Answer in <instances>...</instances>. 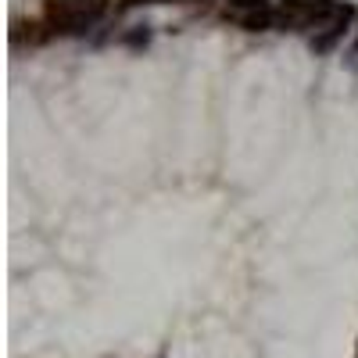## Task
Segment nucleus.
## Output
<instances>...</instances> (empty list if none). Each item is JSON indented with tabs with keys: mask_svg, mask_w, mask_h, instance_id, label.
<instances>
[{
	"mask_svg": "<svg viewBox=\"0 0 358 358\" xmlns=\"http://www.w3.org/2000/svg\"><path fill=\"white\" fill-rule=\"evenodd\" d=\"M118 4L133 8V4H179V0H118Z\"/></svg>",
	"mask_w": 358,
	"mask_h": 358,
	"instance_id": "obj_6",
	"label": "nucleus"
},
{
	"mask_svg": "<svg viewBox=\"0 0 358 358\" xmlns=\"http://www.w3.org/2000/svg\"><path fill=\"white\" fill-rule=\"evenodd\" d=\"M43 15L57 33H86L104 15V0H43Z\"/></svg>",
	"mask_w": 358,
	"mask_h": 358,
	"instance_id": "obj_1",
	"label": "nucleus"
},
{
	"mask_svg": "<svg viewBox=\"0 0 358 358\" xmlns=\"http://www.w3.org/2000/svg\"><path fill=\"white\" fill-rule=\"evenodd\" d=\"M258 8H268V0H229V4H226V15H241V11H258Z\"/></svg>",
	"mask_w": 358,
	"mask_h": 358,
	"instance_id": "obj_5",
	"label": "nucleus"
},
{
	"mask_svg": "<svg viewBox=\"0 0 358 358\" xmlns=\"http://www.w3.org/2000/svg\"><path fill=\"white\" fill-rule=\"evenodd\" d=\"M233 18L241 29H248V33H265V29L276 25V11L273 8H258V11H241V15H226Z\"/></svg>",
	"mask_w": 358,
	"mask_h": 358,
	"instance_id": "obj_3",
	"label": "nucleus"
},
{
	"mask_svg": "<svg viewBox=\"0 0 358 358\" xmlns=\"http://www.w3.org/2000/svg\"><path fill=\"white\" fill-rule=\"evenodd\" d=\"M341 11L337 0H280L276 22L283 29H315Z\"/></svg>",
	"mask_w": 358,
	"mask_h": 358,
	"instance_id": "obj_2",
	"label": "nucleus"
},
{
	"mask_svg": "<svg viewBox=\"0 0 358 358\" xmlns=\"http://www.w3.org/2000/svg\"><path fill=\"white\" fill-rule=\"evenodd\" d=\"M50 33L40 25V22H15V29H11V40L15 43H22V40H29V43H43Z\"/></svg>",
	"mask_w": 358,
	"mask_h": 358,
	"instance_id": "obj_4",
	"label": "nucleus"
}]
</instances>
